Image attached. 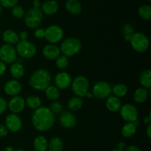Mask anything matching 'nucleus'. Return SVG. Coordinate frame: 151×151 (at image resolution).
I'll return each mask as SVG.
<instances>
[{"label": "nucleus", "instance_id": "1", "mask_svg": "<svg viewBox=\"0 0 151 151\" xmlns=\"http://www.w3.org/2000/svg\"><path fill=\"white\" fill-rule=\"evenodd\" d=\"M55 116L50 111L49 107L41 106L34 110L31 116V122L36 131L45 132L49 131L54 125Z\"/></svg>", "mask_w": 151, "mask_h": 151}, {"label": "nucleus", "instance_id": "2", "mask_svg": "<svg viewBox=\"0 0 151 151\" xmlns=\"http://www.w3.org/2000/svg\"><path fill=\"white\" fill-rule=\"evenodd\" d=\"M52 77L50 72L46 69H38L34 71L29 78V84L33 89L44 91L50 85Z\"/></svg>", "mask_w": 151, "mask_h": 151}, {"label": "nucleus", "instance_id": "3", "mask_svg": "<svg viewBox=\"0 0 151 151\" xmlns=\"http://www.w3.org/2000/svg\"><path fill=\"white\" fill-rule=\"evenodd\" d=\"M82 49V43L78 38L70 37L62 41L60 47V53L67 58L72 57L80 52Z\"/></svg>", "mask_w": 151, "mask_h": 151}, {"label": "nucleus", "instance_id": "4", "mask_svg": "<svg viewBox=\"0 0 151 151\" xmlns=\"http://www.w3.org/2000/svg\"><path fill=\"white\" fill-rule=\"evenodd\" d=\"M44 19V13L41 9L32 7L25 12L24 16V22L25 25L29 29H35L39 27Z\"/></svg>", "mask_w": 151, "mask_h": 151}, {"label": "nucleus", "instance_id": "5", "mask_svg": "<svg viewBox=\"0 0 151 151\" xmlns=\"http://www.w3.org/2000/svg\"><path fill=\"white\" fill-rule=\"evenodd\" d=\"M90 83L88 78L83 75H78L74 80H72L71 83V88L73 94L77 97L81 98L86 97V94L89 91Z\"/></svg>", "mask_w": 151, "mask_h": 151}, {"label": "nucleus", "instance_id": "6", "mask_svg": "<svg viewBox=\"0 0 151 151\" xmlns=\"http://www.w3.org/2000/svg\"><path fill=\"white\" fill-rule=\"evenodd\" d=\"M129 42L134 50L139 53L146 52L150 47V41L148 37L141 32H134Z\"/></svg>", "mask_w": 151, "mask_h": 151}, {"label": "nucleus", "instance_id": "7", "mask_svg": "<svg viewBox=\"0 0 151 151\" xmlns=\"http://www.w3.org/2000/svg\"><path fill=\"white\" fill-rule=\"evenodd\" d=\"M16 53L22 58L29 59L35 55L37 48L35 44L29 41H19L15 47Z\"/></svg>", "mask_w": 151, "mask_h": 151}, {"label": "nucleus", "instance_id": "8", "mask_svg": "<svg viewBox=\"0 0 151 151\" xmlns=\"http://www.w3.org/2000/svg\"><path fill=\"white\" fill-rule=\"evenodd\" d=\"M64 37V31L58 25H50L45 29L44 38L51 44L60 42Z\"/></svg>", "mask_w": 151, "mask_h": 151}, {"label": "nucleus", "instance_id": "9", "mask_svg": "<svg viewBox=\"0 0 151 151\" xmlns=\"http://www.w3.org/2000/svg\"><path fill=\"white\" fill-rule=\"evenodd\" d=\"M111 94V86L106 81H100L94 83L92 88V94L98 100H105Z\"/></svg>", "mask_w": 151, "mask_h": 151}, {"label": "nucleus", "instance_id": "10", "mask_svg": "<svg viewBox=\"0 0 151 151\" xmlns=\"http://www.w3.org/2000/svg\"><path fill=\"white\" fill-rule=\"evenodd\" d=\"M17 60V53L15 47L4 44L0 47V60L5 64H12Z\"/></svg>", "mask_w": 151, "mask_h": 151}, {"label": "nucleus", "instance_id": "11", "mask_svg": "<svg viewBox=\"0 0 151 151\" xmlns=\"http://www.w3.org/2000/svg\"><path fill=\"white\" fill-rule=\"evenodd\" d=\"M119 112L122 119L126 122H134L138 119V110L131 103L122 105Z\"/></svg>", "mask_w": 151, "mask_h": 151}, {"label": "nucleus", "instance_id": "12", "mask_svg": "<svg viewBox=\"0 0 151 151\" xmlns=\"http://www.w3.org/2000/svg\"><path fill=\"white\" fill-rule=\"evenodd\" d=\"M4 125L8 131L12 133H16L21 131L22 128V120L20 116L16 114L10 113L7 115L4 119Z\"/></svg>", "mask_w": 151, "mask_h": 151}, {"label": "nucleus", "instance_id": "13", "mask_svg": "<svg viewBox=\"0 0 151 151\" xmlns=\"http://www.w3.org/2000/svg\"><path fill=\"white\" fill-rule=\"evenodd\" d=\"M25 99L19 95L13 96L10 98L7 103V108L11 111V113L18 114L23 111L25 109Z\"/></svg>", "mask_w": 151, "mask_h": 151}, {"label": "nucleus", "instance_id": "14", "mask_svg": "<svg viewBox=\"0 0 151 151\" xmlns=\"http://www.w3.org/2000/svg\"><path fill=\"white\" fill-rule=\"evenodd\" d=\"M55 86L59 90H65L69 88L72 83V77L68 72H60L55 77Z\"/></svg>", "mask_w": 151, "mask_h": 151}, {"label": "nucleus", "instance_id": "15", "mask_svg": "<svg viewBox=\"0 0 151 151\" xmlns=\"http://www.w3.org/2000/svg\"><path fill=\"white\" fill-rule=\"evenodd\" d=\"M22 90V83L16 79H12L7 81L4 86V91L5 94L11 97L19 95Z\"/></svg>", "mask_w": 151, "mask_h": 151}, {"label": "nucleus", "instance_id": "16", "mask_svg": "<svg viewBox=\"0 0 151 151\" xmlns=\"http://www.w3.org/2000/svg\"><path fill=\"white\" fill-rule=\"evenodd\" d=\"M77 122L76 116L71 111H63L59 116V123L63 128L70 129L75 126Z\"/></svg>", "mask_w": 151, "mask_h": 151}, {"label": "nucleus", "instance_id": "17", "mask_svg": "<svg viewBox=\"0 0 151 151\" xmlns=\"http://www.w3.org/2000/svg\"><path fill=\"white\" fill-rule=\"evenodd\" d=\"M60 50L55 44H49L44 47L42 55L46 59L50 60H55L60 55Z\"/></svg>", "mask_w": 151, "mask_h": 151}, {"label": "nucleus", "instance_id": "18", "mask_svg": "<svg viewBox=\"0 0 151 151\" xmlns=\"http://www.w3.org/2000/svg\"><path fill=\"white\" fill-rule=\"evenodd\" d=\"M106 106L109 111L112 113H116V112L119 111L122 105L120 99L114 95H110L106 98Z\"/></svg>", "mask_w": 151, "mask_h": 151}, {"label": "nucleus", "instance_id": "19", "mask_svg": "<svg viewBox=\"0 0 151 151\" xmlns=\"http://www.w3.org/2000/svg\"><path fill=\"white\" fill-rule=\"evenodd\" d=\"M10 73L13 79L19 80L23 78L25 74L24 66L22 63L19 62H14L13 63L10 64Z\"/></svg>", "mask_w": 151, "mask_h": 151}, {"label": "nucleus", "instance_id": "20", "mask_svg": "<svg viewBox=\"0 0 151 151\" xmlns=\"http://www.w3.org/2000/svg\"><path fill=\"white\" fill-rule=\"evenodd\" d=\"M59 8L58 4L55 0H47L41 5V11L43 13L51 16L58 12Z\"/></svg>", "mask_w": 151, "mask_h": 151}, {"label": "nucleus", "instance_id": "21", "mask_svg": "<svg viewBox=\"0 0 151 151\" xmlns=\"http://www.w3.org/2000/svg\"><path fill=\"white\" fill-rule=\"evenodd\" d=\"M3 41H4L6 44H10V45H14L16 44L19 41V35L16 32H15L13 29H6L1 33Z\"/></svg>", "mask_w": 151, "mask_h": 151}, {"label": "nucleus", "instance_id": "22", "mask_svg": "<svg viewBox=\"0 0 151 151\" xmlns=\"http://www.w3.org/2000/svg\"><path fill=\"white\" fill-rule=\"evenodd\" d=\"M149 94H150V89H146L143 87H141V88H138L137 89H136L133 97L136 103H143L147 100Z\"/></svg>", "mask_w": 151, "mask_h": 151}, {"label": "nucleus", "instance_id": "23", "mask_svg": "<svg viewBox=\"0 0 151 151\" xmlns=\"http://www.w3.org/2000/svg\"><path fill=\"white\" fill-rule=\"evenodd\" d=\"M66 9L72 15H78L81 13L82 5L78 0H67L66 2Z\"/></svg>", "mask_w": 151, "mask_h": 151}, {"label": "nucleus", "instance_id": "24", "mask_svg": "<svg viewBox=\"0 0 151 151\" xmlns=\"http://www.w3.org/2000/svg\"><path fill=\"white\" fill-rule=\"evenodd\" d=\"M33 147L35 151H47L48 150V141L44 136H38L33 141Z\"/></svg>", "mask_w": 151, "mask_h": 151}, {"label": "nucleus", "instance_id": "25", "mask_svg": "<svg viewBox=\"0 0 151 151\" xmlns=\"http://www.w3.org/2000/svg\"><path fill=\"white\" fill-rule=\"evenodd\" d=\"M25 104L29 109L32 110L38 109L41 106H42V101L41 99L38 96L36 95H29L25 99Z\"/></svg>", "mask_w": 151, "mask_h": 151}, {"label": "nucleus", "instance_id": "26", "mask_svg": "<svg viewBox=\"0 0 151 151\" xmlns=\"http://www.w3.org/2000/svg\"><path fill=\"white\" fill-rule=\"evenodd\" d=\"M63 142L60 137H54L48 142L49 151H63Z\"/></svg>", "mask_w": 151, "mask_h": 151}, {"label": "nucleus", "instance_id": "27", "mask_svg": "<svg viewBox=\"0 0 151 151\" xmlns=\"http://www.w3.org/2000/svg\"><path fill=\"white\" fill-rule=\"evenodd\" d=\"M137 126L134 124V122H126L125 125L122 126V135L125 138H130L133 137L137 132Z\"/></svg>", "mask_w": 151, "mask_h": 151}, {"label": "nucleus", "instance_id": "28", "mask_svg": "<svg viewBox=\"0 0 151 151\" xmlns=\"http://www.w3.org/2000/svg\"><path fill=\"white\" fill-rule=\"evenodd\" d=\"M139 81L142 86L146 89L151 88V72L149 69L142 71L139 76Z\"/></svg>", "mask_w": 151, "mask_h": 151}, {"label": "nucleus", "instance_id": "29", "mask_svg": "<svg viewBox=\"0 0 151 151\" xmlns=\"http://www.w3.org/2000/svg\"><path fill=\"white\" fill-rule=\"evenodd\" d=\"M45 96L48 100L51 101H55L60 97V90L53 85H50L44 91Z\"/></svg>", "mask_w": 151, "mask_h": 151}, {"label": "nucleus", "instance_id": "30", "mask_svg": "<svg viewBox=\"0 0 151 151\" xmlns=\"http://www.w3.org/2000/svg\"><path fill=\"white\" fill-rule=\"evenodd\" d=\"M111 93L118 98L124 97L128 93V87L123 83H117L111 87Z\"/></svg>", "mask_w": 151, "mask_h": 151}, {"label": "nucleus", "instance_id": "31", "mask_svg": "<svg viewBox=\"0 0 151 151\" xmlns=\"http://www.w3.org/2000/svg\"><path fill=\"white\" fill-rule=\"evenodd\" d=\"M83 105V98L80 97H77V96H75V97L69 99L67 103L68 108H69V110L72 111H75L81 109L82 108Z\"/></svg>", "mask_w": 151, "mask_h": 151}, {"label": "nucleus", "instance_id": "32", "mask_svg": "<svg viewBox=\"0 0 151 151\" xmlns=\"http://www.w3.org/2000/svg\"><path fill=\"white\" fill-rule=\"evenodd\" d=\"M135 32V29L134 27L130 24H125L122 28V33L123 35L124 39L126 41L129 42L131 40V37L134 35Z\"/></svg>", "mask_w": 151, "mask_h": 151}, {"label": "nucleus", "instance_id": "33", "mask_svg": "<svg viewBox=\"0 0 151 151\" xmlns=\"http://www.w3.org/2000/svg\"><path fill=\"white\" fill-rule=\"evenodd\" d=\"M138 14L142 19L145 20H150L151 19V7L147 4H144L138 9Z\"/></svg>", "mask_w": 151, "mask_h": 151}, {"label": "nucleus", "instance_id": "34", "mask_svg": "<svg viewBox=\"0 0 151 151\" xmlns=\"http://www.w3.org/2000/svg\"><path fill=\"white\" fill-rule=\"evenodd\" d=\"M69 58H67L65 55H60L57 59L55 60V65L59 69H66L69 66Z\"/></svg>", "mask_w": 151, "mask_h": 151}, {"label": "nucleus", "instance_id": "35", "mask_svg": "<svg viewBox=\"0 0 151 151\" xmlns=\"http://www.w3.org/2000/svg\"><path fill=\"white\" fill-rule=\"evenodd\" d=\"M49 109H50V111H51L54 114H60L63 111V106H62L61 103H60V102L58 101V100L52 101V103H50Z\"/></svg>", "mask_w": 151, "mask_h": 151}, {"label": "nucleus", "instance_id": "36", "mask_svg": "<svg viewBox=\"0 0 151 151\" xmlns=\"http://www.w3.org/2000/svg\"><path fill=\"white\" fill-rule=\"evenodd\" d=\"M25 11L20 5H16L12 8V14L16 19H22L24 16Z\"/></svg>", "mask_w": 151, "mask_h": 151}, {"label": "nucleus", "instance_id": "37", "mask_svg": "<svg viewBox=\"0 0 151 151\" xmlns=\"http://www.w3.org/2000/svg\"><path fill=\"white\" fill-rule=\"evenodd\" d=\"M17 3L18 0H0V5L6 8H13Z\"/></svg>", "mask_w": 151, "mask_h": 151}, {"label": "nucleus", "instance_id": "38", "mask_svg": "<svg viewBox=\"0 0 151 151\" xmlns=\"http://www.w3.org/2000/svg\"><path fill=\"white\" fill-rule=\"evenodd\" d=\"M45 35V29L42 27H37L34 30V36L38 39H41L44 38Z\"/></svg>", "mask_w": 151, "mask_h": 151}, {"label": "nucleus", "instance_id": "39", "mask_svg": "<svg viewBox=\"0 0 151 151\" xmlns=\"http://www.w3.org/2000/svg\"><path fill=\"white\" fill-rule=\"evenodd\" d=\"M7 109V102L4 97H0V115L3 114Z\"/></svg>", "mask_w": 151, "mask_h": 151}, {"label": "nucleus", "instance_id": "40", "mask_svg": "<svg viewBox=\"0 0 151 151\" xmlns=\"http://www.w3.org/2000/svg\"><path fill=\"white\" fill-rule=\"evenodd\" d=\"M8 130L3 124H0V137H5L8 134Z\"/></svg>", "mask_w": 151, "mask_h": 151}, {"label": "nucleus", "instance_id": "41", "mask_svg": "<svg viewBox=\"0 0 151 151\" xmlns=\"http://www.w3.org/2000/svg\"><path fill=\"white\" fill-rule=\"evenodd\" d=\"M19 41H27L28 39V32L27 31H21L19 34Z\"/></svg>", "mask_w": 151, "mask_h": 151}, {"label": "nucleus", "instance_id": "42", "mask_svg": "<svg viewBox=\"0 0 151 151\" xmlns=\"http://www.w3.org/2000/svg\"><path fill=\"white\" fill-rule=\"evenodd\" d=\"M7 70V66L4 63H3L1 60H0V76L4 75Z\"/></svg>", "mask_w": 151, "mask_h": 151}, {"label": "nucleus", "instance_id": "43", "mask_svg": "<svg viewBox=\"0 0 151 151\" xmlns=\"http://www.w3.org/2000/svg\"><path fill=\"white\" fill-rule=\"evenodd\" d=\"M125 151H141V150L137 145H130L125 148Z\"/></svg>", "mask_w": 151, "mask_h": 151}, {"label": "nucleus", "instance_id": "44", "mask_svg": "<svg viewBox=\"0 0 151 151\" xmlns=\"http://www.w3.org/2000/svg\"><path fill=\"white\" fill-rule=\"evenodd\" d=\"M143 122H144L145 125H150L151 122V114L150 112L149 113V115L147 116H145V117L143 119Z\"/></svg>", "mask_w": 151, "mask_h": 151}, {"label": "nucleus", "instance_id": "45", "mask_svg": "<svg viewBox=\"0 0 151 151\" xmlns=\"http://www.w3.org/2000/svg\"><path fill=\"white\" fill-rule=\"evenodd\" d=\"M126 147H127L126 144H125V142H119V144H118L117 145V148L121 150H125Z\"/></svg>", "mask_w": 151, "mask_h": 151}, {"label": "nucleus", "instance_id": "46", "mask_svg": "<svg viewBox=\"0 0 151 151\" xmlns=\"http://www.w3.org/2000/svg\"><path fill=\"white\" fill-rule=\"evenodd\" d=\"M32 5H33L34 8L40 9V7H41V4L40 0H34L33 2H32Z\"/></svg>", "mask_w": 151, "mask_h": 151}, {"label": "nucleus", "instance_id": "47", "mask_svg": "<svg viewBox=\"0 0 151 151\" xmlns=\"http://www.w3.org/2000/svg\"><path fill=\"white\" fill-rule=\"evenodd\" d=\"M146 134H147V137L149 139L151 138V125H147V131H146Z\"/></svg>", "mask_w": 151, "mask_h": 151}, {"label": "nucleus", "instance_id": "48", "mask_svg": "<svg viewBox=\"0 0 151 151\" xmlns=\"http://www.w3.org/2000/svg\"><path fill=\"white\" fill-rule=\"evenodd\" d=\"M15 149L12 146H7L4 149V151H14Z\"/></svg>", "mask_w": 151, "mask_h": 151}, {"label": "nucleus", "instance_id": "49", "mask_svg": "<svg viewBox=\"0 0 151 151\" xmlns=\"http://www.w3.org/2000/svg\"><path fill=\"white\" fill-rule=\"evenodd\" d=\"M86 97L87 98H88V99L91 98V97H93L92 93H91V92H89V91H88V92H87V94H86Z\"/></svg>", "mask_w": 151, "mask_h": 151}, {"label": "nucleus", "instance_id": "50", "mask_svg": "<svg viewBox=\"0 0 151 151\" xmlns=\"http://www.w3.org/2000/svg\"><path fill=\"white\" fill-rule=\"evenodd\" d=\"M111 151H124V150H121L118 148H115V149H113V150H111Z\"/></svg>", "mask_w": 151, "mask_h": 151}, {"label": "nucleus", "instance_id": "51", "mask_svg": "<svg viewBox=\"0 0 151 151\" xmlns=\"http://www.w3.org/2000/svg\"><path fill=\"white\" fill-rule=\"evenodd\" d=\"M14 151H25V150H23V149H16V150H15Z\"/></svg>", "mask_w": 151, "mask_h": 151}, {"label": "nucleus", "instance_id": "52", "mask_svg": "<svg viewBox=\"0 0 151 151\" xmlns=\"http://www.w3.org/2000/svg\"><path fill=\"white\" fill-rule=\"evenodd\" d=\"M1 12H2V7H1V5H0V14L1 13Z\"/></svg>", "mask_w": 151, "mask_h": 151}, {"label": "nucleus", "instance_id": "53", "mask_svg": "<svg viewBox=\"0 0 151 151\" xmlns=\"http://www.w3.org/2000/svg\"><path fill=\"white\" fill-rule=\"evenodd\" d=\"M1 29H0V36H1Z\"/></svg>", "mask_w": 151, "mask_h": 151}, {"label": "nucleus", "instance_id": "54", "mask_svg": "<svg viewBox=\"0 0 151 151\" xmlns=\"http://www.w3.org/2000/svg\"><path fill=\"white\" fill-rule=\"evenodd\" d=\"M147 1H151V0H147Z\"/></svg>", "mask_w": 151, "mask_h": 151}, {"label": "nucleus", "instance_id": "55", "mask_svg": "<svg viewBox=\"0 0 151 151\" xmlns=\"http://www.w3.org/2000/svg\"><path fill=\"white\" fill-rule=\"evenodd\" d=\"M147 151H150V150H147Z\"/></svg>", "mask_w": 151, "mask_h": 151}, {"label": "nucleus", "instance_id": "56", "mask_svg": "<svg viewBox=\"0 0 151 151\" xmlns=\"http://www.w3.org/2000/svg\"></svg>", "mask_w": 151, "mask_h": 151}]
</instances>
